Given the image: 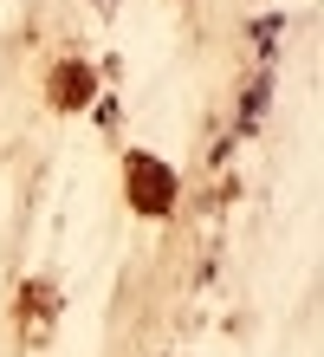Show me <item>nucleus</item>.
I'll return each instance as SVG.
<instances>
[{
	"instance_id": "nucleus-1",
	"label": "nucleus",
	"mask_w": 324,
	"mask_h": 357,
	"mask_svg": "<svg viewBox=\"0 0 324 357\" xmlns=\"http://www.w3.org/2000/svg\"><path fill=\"white\" fill-rule=\"evenodd\" d=\"M266 98H272V66H259L253 72V85L240 98V130H259V117H266Z\"/></svg>"
},
{
	"instance_id": "nucleus-2",
	"label": "nucleus",
	"mask_w": 324,
	"mask_h": 357,
	"mask_svg": "<svg viewBox=\"0 0 324 357\" xmlns=\"http://www.w3.org/2000/svg\"><path fill=\"white\" fill-rule=\"evenodd\" d=\"M98 7H117V0H98Z\"/></svg>"
}]
</instances>
